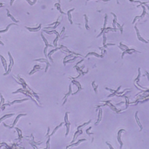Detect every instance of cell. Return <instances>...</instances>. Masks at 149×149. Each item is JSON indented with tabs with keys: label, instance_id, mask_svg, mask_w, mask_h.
I'll return each mask as SVG.
<instances>
[]
</instances>
